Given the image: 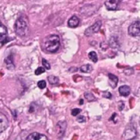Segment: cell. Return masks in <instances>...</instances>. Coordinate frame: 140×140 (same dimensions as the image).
Here are the masks:
<instances>
[{
  "label": "cell",
  "instance_id": "3",
  "mask_svg": "<svg viewBox=\"0 0 140 140\" xmlns=\"http://www.w3.org/2000/svg\"><path fill=\"white\" fill-rule=\"evenodd\" d=\"M128 32L133 37L140 38V21L133 23L129 27Z\"/></svg>",
  "mask_w": 140,
  "mask_h": 140
},
{
  "label": "cell",
  "instance_id": "4",
  "mask_svg": "<svg viewBox=\"0 0 140 140\" xmlns=\"http://www.w3.org/2000/svg\"><path fill=\"white\" fill-rule=\"evenodd\" d=\"M136 135H137L136 129L133 126H131L127 127V129L124 130L122 139V140H132L136 137Z\"/></svg>",
  "mask_w": 140,
  "mask_h": 140
},
{
  "label": "cell",
  "instance_id": "5",
  "mask_svg": "<svg viewBox=\"0 0 140 140\" xmlns=\"http://www.w3.org/2000/svg\"><path fill=\"white\" fill-rule=\"evenodd\" d=\"M102 25V22L100 21H96L95 23L89 27L85 31V35L86 36H90L94 34H96L100 30V27Z\"/></svg>",
  "mask_w": 140,
  "mask_h": 140
},
{
  "label": "cell",
  "instance_id": "13",
  "mask_svg": "<svg viewBox=\"0 0 140 140\" xmlns=\"http://www.w3.org/2000/svg\"><path fill=\"white\" fill-rule=\"evenodd\" d=\"M7 28L3 25L0 21V40H4L7 37Z\"/></svg>",
  "mask_w": 140,
  "mask_h": 140
},
{
  "label": "cell",
  "instance_id": "7",
  "mask_svg": "<svg viewBox=\"0 0 140 140\" xmlns=\"http://www.w3.org/2000/svg\"><path fill=\"white\" fill-rule=\"evenodd\" d=\"M121 0H106L105 5L109 10H116Z\"/></svg>",
  "mask_w": 140,
  "mask_h": 140
},
{
  "label": "cell",
  "instance_id": "15",
  "mask_svg": "<svg viewBox=\"0 0 140 140\" xmlns=\"http://www.w3.org/2000/svg\"><path fill=\"white\" fill-rule=\"evenodd\" d=\"M5 62L6 63V66H7V68L10 70H12V69H14V66L13 64V60L11 58V56H9L7 58L5 59Z\"/></svg>",
  "mask_w": 140,
  "mask_h": 140
},
{
  "label": "cell",
  "instance_id": "25",
  "mask_svg": "<svg viewBox=\"0 0 140 140\" xmlns=\"http://www.w3.org/2000/svg\"><path fill=\"white\" fill-rule=\"evenodd\" d=\"M83 100H80V105H82V104H83Z\"/></svg>",
  "mask_w": 140,
  "mask_h": 140
},
{
  "label": "cell",
  "instance_id": "9",
  "mask_svg": "<svg viewBox=\"0 0 140 140\" xmlns=\"http://www.w3.org/2000/svg\"><path fill=\"white\" fill-rule=\"evenodd\" d=\"M26 140H48L47 136L39 133H32L31 134H29Z\"/></svg>",
  "mask_w": 140,
  "mask_h": 140
},
{
  "label": "cell",
  "instance_id": "6",
  "mask_svg": "<svg viewBox=\"0 0 140 140\" xmlns=\"http://www.w3.org/2000/svg\"><path fill=\"white\" fill-rule=\"evenodd\" d=\"M67 123L66 121H60L56 125V133L59 138H62L66 131Z\"/></svg>",
  "mask_w": 140,
  "mask_h": 140
},
{
  "label": "cell",
  "instance_id": "2",
  "mask_svg": "<svg viewBox=\"0 0 140 140\" xmlns=\"http://www.w3.org/2000/svg\"><path fill=\"white\" fill-rule=\"evenodd\" d=\"M14 31L19 36L23 37L28 33V23L26 19L21 16L16 20L14 24Z\"/></svg>",
  "mask_w": 140,
  "mask_h": 140
},
{
  "label": "cell",
  "instance_id": "8",
  "mask_svg": "<svg viewBox=\"0 0 140 140\" xmlns=\"http://www.w3.org/2000/svg\"><path fill=\"white\" fill-rule=\"evenodd\" d=\"M9 122L7 117L4 114L0 112V133L4 131L8 127Z\"/></svg>",
  "mask_w": 140,
  "mask_h": 140
},
{
  "label": "cell",
  "instance_id": "1",
  "mask_svg": "<svg viewBox=\"0 0 140 140\" xmlns=\"http://www.w3.org/2000/svg\"><path fill=\"white\" fill-rule=\"evenodd\" d=\"M60 46V40L58 35H49L43 40V48L47 52L55 53Z\"/></svg>",
  "mask_w": 140,
  "mask_h": 140
},
{
  "label": "cell",
  "instance_id": "18",
  "mask_svg": "<svg viewBox=\"0 0 140 140\" xmlns=\"http://www.w3.org/2000/svg\"><path fill=\"white\" fill-rule=\"evenodd\" d=\"M88 57L93 62H96L98 61V57H97V54L95 51H91L88 54Z\"/></svg>",
  "mask_w": 140,
  "mask_h": 140
},
{
  "label": "cell",
  "instance_id": "20",
  "mask_svg": "<svg viewBox=\"0 0 140 140\" xmlns=\"http://www.w3.org/2000/svg\"><path fill=\"white\" fill-rule=\"evenodd\" d=\"M45 72V69L44 67H38L36 70H35V74L36 75H40V74L44 73Z\"/></svg>",
  "mask_w": 140,
  "mask_h": 140
},
{
  "label": "cell",
  "instance_id": "23",
  "mask_svg": "<svg viewBox=\"0 0 140 140\" xmlns=\"http://www.w3.org/2000/svg\"><path fill=\"white\" fill-rule=\"evenodd\" d=\"M77 120L79 122H85L86 121V118L83 116H79L77 118Z\"/></svg>",
  "mask_w": 140,
  "mask_h": 140
},
{
  "label": "cell",
  "instance_id": "12",
  "mask_svg": "<svg viewBox=\"0 0 140 140\" xmlns=\"http://www.w3.org/2000/svg\"><path fill=\"white\" fill-rule=\"evenodd\" d=\"M119 93L122 96H128L131 93V88L129 85H122L119 87Z\"/></svg>",
  "mask_w": 140,
  "mask_h": 140
},
{
  "label": "cell",
  "instance_id": "16",
  "mask_svg": "<svg viewBox=\"0 0 140 140\" xmlns=\"http://www.w3.org/2000/svg\"><path fill=\"white\" fill-rule=\"evenodd\" d=\"M47 79L48 80H49V82L51 85H56L59 82L58 77H56V76H53V75L49 76Z\"/></svg>",
  "mask_w": 140,
  "mask_h": 140
},
{
  "label": "cell",
  "instance_id": "24",
  "mask_svg": "<svg viewBox=\"0 0 140 140\" xmlns=\"http://www.w3.org/2000/svg\"><path fill=\"white\" fill-rule=\"evenodd\" d=\"M103 95L104 97H105L107 98H111V94H110V92H105Z\"/></svg>",
  "mask_w": 140,
  "mask_h": 140
},
{
  "label": "cell",
  "instance_id": "11",
  "mask_svg": "<svg viewBox=\"0 0 140 140\" xmlns=\"http://www.w3.org/2000/svg\"><path fill=\"white\" fill-rule=\"evenodd\" d=\"M79 19L77 16H72L70 19H69V21H68V25L70 27L74 28V27H77L79 25Z\"/></svg>",
  "mask_w": 140,
  "mask_h": 140
},
{
  "label": "cell",
  "instance_id": "19",
  "mask_svg": "<svg viewBox=\"0 0 140 140\" xmlns=\"http://www.w3.org/2000/svg\"><path fill=\"white\" fill-rule=\"evenodd\" d=\"M42 65H43V66H44V68H45V69H47V70H49V69H51L50 64L49 63V62H48L47 60H45V59H42Z\"/></svg>",
  "mask_w": 140,
  "mask_h": 140
},
{
  "label": "cell",
  "instance_id": "17",
  "mask_svg": "<svg viewBox=\"0 0 140 140\" xmlns=\"http://www.w3.org/2000/svg\"><path fill=\"white\" fill-rule=\"evenodd\" d=\"M85 98L87 99V101L89 102H92V101H95L96 100V98H95V96L93 95L91 92H85L84 94Z\"/></svg>",
  "mask_w": 140,
  "mask_h": 140
},
{
  "label": "cell",
  "instance_id": "14",
  "mask_svg": "<svg viewBox=\"0 0 140 140\" xmlns=\"http://www.w3.org/2000/svg\"><path fill=\"white\" fill-rule=\"evenodd\" d=\"M93 67L90 64H85L81 66L80 68V71L84 73H90L92 71Z\"/></svg>",
  "mask_w": 140,
  "mask_h": 140
},
{
  "label": "cell",
  "instance_id": "26",
  "mask_svg": "<svg viewBox=\"0 0 140 140\" xmlns=\"http://www.w3.org/2000/svg\"></svg>",
  "mask_w": 140,
  "mask_h": 140
},
{
  "label": "cell",
  "instance_id": "22",
  "mask_svg": "<svg viewBox=\"0 0 140 140\" xmlns=\"http://www.w3.org/2000/svg\"><path fill=\"white\" fill-rule=\"evenodd\" d=\"M81 111V109H79V108L73 109L72 110L71 114L73 116H77L78 114H79V113Z\"/></svg>",
  "mask_w": 140,
  "mask_h": 140
},
{
  "label": "cell",
  "instance_id": "10",
  "mask_svg": "<svg viewBox=\"0 0 140 140\" xmlns=\"http://www.w3.org/2000/svg\"><path fill=\"white\" fill-rule=\"evenodd\" d=\"M109 77V85L111 86L112 88H115L117 86L118 82V78L114 75V74L109 73L108 74Z\"/></svg>",
  "mask_w": 140,
  "mask_h": 140
},
{
  "label": "cell",
  "instance_id": "21",
  "mask_svg": "<svg viewBox=\"0 0 140 140\" xmlns=\"http://www.w3.org/2000/svg\"><path fill=\"white\" fill-rule=\"evenodd\" d=\"M37 85L38 87H39L40 89H44L46 87V85H47V83L44 80H41V81H39L38 82Z\"/></svg>",
  "mask_w": 140,
  "mask_h": 140
}]
</instances>
